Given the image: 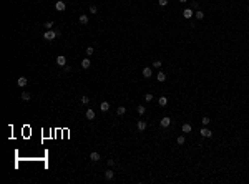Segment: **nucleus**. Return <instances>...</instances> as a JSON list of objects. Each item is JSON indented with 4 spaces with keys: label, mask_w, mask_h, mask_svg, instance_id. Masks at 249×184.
<instances>
[{
    "label": "nucleus",
    "mask_w": 249,
    "mask_h": 184,
    "mask_svg": "<svg viewBox=\"0 0 249 184\" xmlns=\"http://www.w3.org/2000/svg\"><path fill=\"white\" fill-rule=\"evenodd\" d=\"M198 7H199V4H198V2H191V10H198Z\"/></svg>",
    "instance_id": "obj_24"
},
{
    "label": "nucleus",
    "mask_w": 249,
    "mask_h": 184,
    "mask_svg": "<svg viewBox=\"0 0 249 184\" xmlns=\"http://www.w3.org/2000/svg\"><path fill=\"white\" fill-rule=\"evenodd\" d=\"M176 141H178V144H184L186 138H184V136H178V139H176Z\"/></svg>",
    "instance_id": "obj_26"
},
{
    "label": "nucleus",
    "mask_w": 249,
    "mask_h": 184,
    "mask_svg": "<svg viewBox=\"0 0 249 184\" xmlns=\"http://www.w3.org/2000/svg\"><path fill=\"white\" fill-rule=\"evenodd\" d=\"M27 83H28V80H27V78H25V76H20V78H18V80H17V85H18V86H20V88L27 86Z\"/></svg>",
    "instance_id": "obj_7"
},
{
    "label": "nucleus",
    "mask_w": 249,
    "mask_h": 184,
    "mask_svg": "<svg viewBox=\"0 0 249 184\" xmlns=\"http://www.w3.org/2000/svg\"><path fill=\"white\" fill-rule=\"evenodd\" d=\"M194 15V10H191V8H186L184 12H183V17L184 18H191Z\"/></svg>",
    "instance_id": "obj_8"
},
{
    "label": "nucleus",
    "mask_w": 249,
    "mask_h": 184,
    "mask_svg": "<svg viewBox=\"0 0 249 184\" xmlns=\"http://www.w3.org/2000/svg\"><path fill=\"white\" fill-rule=\"evenodd\" d=\"M90 58H85L83 60V62H81V68H85V70H88V68H90Z\"/></svg>",
    "instance_id": "obj_16"
},
{
    "label": "nucleus",
    "mask_w": 249,
    "mask_h": 184,
    "mask_svg": "<svg viewBox=\"0 0 249 184\" xmlns=\"http://www.w3.org/2000/svg\"><path fill=\"white\" fill-rule=\"evenodd\" d=\"M105 177H106L108 181H111L113 177H115V173H113L111 169H106V171H105Z\"/></svg>",
    "instance_id": "obj_11"
},
{
    "label": "nucleus",
    "mask_w": 249,
    "mask_h": 184,
    "mask_svg": "<svg viewBox=\"0 0 249 184\" xmlns=\"http://www.w3.org/2000/svg\"><path fill=\"white\" fill-rule=\"evenodd\" d=\"M56 65H58V66H65V65H67V58H65L63 55L56 56Z\"/></svg>",
    "instance_id": "obj_4"
},
{
    "label": "nucleus",
    "mask_w": 249,
    "mask_h": 184,
    "mask_svg": "<svg viewBox=\"0 0 249 184\" xmlns=\"http://www.w3.org/2000/svg\"><path fill=\"white\" fill-rule=\"evenodd\" d=\"M80 23H81V25H86V23H88V15H85V13L80 15Z\"/></svg>",
    "instance_id": "obj_18"
},
{
    "label": "nucleus",
    "mask_w": 249,
    "mask_h": 184,
    "mask_svg": "<svg viewBox=\"0 0 249 184\" xmlns=\"http://www.w3.org/2000/svg\"><path fill=\"white\" fill-rule=\"evenodd\" d=\"M199 133H201V136H203V138H211V136H213V133H211V131H209V129H208V128H206V126H204V128H203V129H201V131H199Z\"/></svg>",
    "instance_id": "obj_6"
},
{
    "label": "nucleus",
    "mask_w": 249,
    "mask_h": 184,
    "mask_svg": "<svg viewBox=\"0 0 249 184\" xmlns=\"http://www.w3.org/2000/svg\"><path fill=\"white\" fill-rule=\"evenodd\" d=\"M144 100H146L148 103H150V101H153V95H151V93H146V95H144Z\"/></svg>",
    "instance_id": "obj_27"
},
{
    "label": "nucleus",
    "mask_w": 249,
    "mask_h": 184,
    "mask_svg": "<svg viewBox=\"0 0 249 184\" xmlns=\"http://www.w3.org/2000/svg\"><path fill=\"white\" fill-rule=\"evenodd\" d=\"M151 75H153V70H151L150 66H144L143 68V76L144 78H151Z\"/></svg>",
    "instance_id": "obj_5"
},
{
    "label": "nucleus",
    "mask_w": 249,
    "mask_h": 184,
    "mask_svg": "<svg viewBox=\"0 0 249 184\" xmlns=\"http://www.w3.org/2000/svg\"><path fill=\"white\" fill-rule=\"evenodd\" d=\"M125 113H126V108H125V106H118V108H116V115H118V116H123Z\"/></svg>",
    "instance_id": "obj_14"
},
{
    "label": "nucleus",
    "mask_w": 249,
    "mask_h": 184,
    "mask_svg": "<svg viewBox=\"0 0 249 184\" xmlns=\"http://www.w3.org/2000/svg\"><path fill=\"white\" fill-rule=\"evenodd\" d=\"M100 110H101V111H108V110H110V103H108V101H101Z\"/></svg>",
    "instance_id": "obj_12"
},
{
    "label": "nucleus",
    "mask_w": 249,
    "mask_h": 184,
    "mask_svg": "<svg viewBox=\"0 0 249 184\" xmlns=\"http://www.w3.org/2000/svg\"><path fill=\"white\" fill-rule=\"evenodd\" d=\"M191 129L193 128H191L189 123H184V125H183V133H191Z\"/></svg>",
    "instance_id": "obj_17"
},
{
    "label": "nucleus",
    "mask_w": 249,
    "mask_h": 184,
    "mask_svg": "<svg viewBox=\"0 0 249 184\" xmlns=\"http://www.w3.org/2000/svg\"><path fill=\"white\" fill-rule=\"evenodd\" d=\"M90 159L93 161V163H96V161H100V153H96V151H93V153H90Z\"/></svg>",
    "instance_id": "obj_10"
},
{
    "label": "nucleus",
    "mask_w": 249,
    "mask_h": 184,
    "mask_svg": "<svg viewBox=\"0 0 249 184\" xmlns=\"http://www.w3.org/2000/svg\"><path fill=\"white\" fill-rule=\"evenodd\" d=\"M22 100L28 101V100H30V93H25V91H23V93H22Z\"/></svg>",
    "instance_id": "obj_22"
},
{
    "label": "nucleus",
    "mask_w": 249,
    "mask_h": 184,
    "mask_svg": "<svg viewBox=\"0 0 249 184\" xmlns=\"http://www.w3.org/2000/svg\"><path fill=\"white\" fill-rule=\"evenodd\" d=\"M161 65H163V63L159 62V60H156V62H153V66H154V68H161Z\"/></svg>",
    "instance_id": "obj_29"
},
{
    "label": "nucleus",
    "mask_w": 249,
    "mask_h": 184,
    "mask_svg": "<svg viewBox=\"0 0 249 184\" xmlns=\"http://www.w3.org/2000/svg\"><path fill=\"white\" fill-rule=\"evenodd\" d=\"M81 103H83V104H88V103H90V98H88V96H81Z\"/></svg>",
    "instance_id": "obj_30"
},
{
    "label": "nucleus",
    "mask_w": 249,
    "mask_h": 184,
    "mask_svg": "<svg viewBox=\"0 0 249 184\" xmlns=\"http://www.w3.org/2000/svg\"><path fill=\"white\" fill-rule=\"evenodd\" d=\"M159 125H161L163 128H168V126L171 125V119H169V116H163L161 121H159Z\"/></svg>",
    "instance_id": "obj_3"
},
{
    "label": "nucleus",
    "mask_w": 249,
    "mask_h": 184,
    "mask_svg": "<svg viewBox=\"0 0 249 184\" xmlns=\"http://www.w3.org/2000/svg\"><path fill=\"white\" fill-rule=\"evenodd\" d=\"M209 121H211L209 116H203V118H201V123H203V126H208V125H209Z\"/></svg>",
    "instance_id": "obj_20"
},
{
    "label": "nucleus",
    "mask_w": 249,
    "mask_h": 184,
    "mask_svg": "<svg viewBox=\"0 0 249 184\" xmlns=\"http://www.w3.org/2000/svg\"><path fill=\"white\" fill-rule=\"evenodd\" d=\"M178 2H181V4H186V2H188V0H178Z\"/></svg>",
    "instance_id": "obj_34"
},
{
    "label": "nucleus",
    "mask_w": 249,
    "mask_h": 184,
    "mask_svg": "<svg viewBox=\"0 0 249 184\" xmlns=\"http://www.w3.org/2000/svg\"><path fill=\"white\" fill-rule=\"evenodd\" d=\"M86 118L88 119H95V111H93L91 108H88V110H86Z\"/></svg>",
    "instance_id": "obj_15"
},
{
    "label": "nucleus",
    "mask_w": 249,
    "mask_h": 184,
    "mask_svg": "<svg viewBox=\"0 0 249 184\" xmlns=\"http://www.w3.org/2000/svg\"><path fill=\"white\" fill-rule=\"evenodd\" d=\"M136 111L140 113V115H144V111H146V108H144V106H138V108H136Z\"/></svg>",
    "instance_id": "obj_23"
},
{
    "label": "nucleus",
    "mask_w": 249,
    "mask_h": 184,
    "mask_svg": "<svg viewBox=\"0 0 249 184\" xmlns=\"http://www.w3.org/2000/svg\"><path fill=\"white\" fill-rule=\"evenodd\" d=\"M96 12H98V8H96L95 5H91V7H90V13H96Z\"/></svg>",
    "instance_id": "obj_32"
},
{
    "label": "nucleus",
    "mask_w": 249,
    "mask_h": 184,
    "mask_svg": "<svg viewBox=\"0 0 249 184\" xmlns=\"http://www.w3.org/2000/svg\"><path fill=\"white\" fill-rule=\"evenodd\" d=\"M158 4L161 5V7H166V5H168V0H158Z\"/></svg>",
    "instance_id": "obj_31"
},
{
    "label": "nucleus",
    "mask_w": 249,
    "mask_h": 184,
    "mask_svg": "<svg viewBox=\"0 0 249 184\" xmlns=\"http://www.w3.org/2000/svg\"><path fill=\"white\" fill-rule=\"evenodd\" d=\"M146 121H143V119H140V121H138V125H136V128L140 129V131H144V129H146Z\"/></svg>",
    "instance_id": "obj_9"
},
{
    "label": "nucleus",
    "mask_w": 249,
    "mask_h": 184,
    "mask_svg": "<svg viewBox=\"0 0 249 184\" xmlns=\"http://www.w3.org/2000/svg\"><path fill=\"white\" fill-rule=\"evenodd\" d=\"M93 52H95V50H93V47H88V48H86V52H85V53H86L88 56H91V55H93Z\"/></svg>",
    "instance_id": "obj_25"
},
{
    "label": "nucleus",
    "mask_w": 249,
    "mask_h": 184,
    "mask_svg": "<svg viewBox=\"0 0 249 184\" xmlns=\"http://www.w3.org/2000/svg\"><path fill=\"white\" fill-rule=\"evenodd\" d=\"M55 8H56L58 12H63L65 8H67V5H65V2H63V0H56V4H55Z\"/></svg>",
    "instance_id": "obj_2"
},
{
    "label": "nucleus",
    "mask_w": 249,
    "mask_h": 184,
    "mask_svg": "<svg viewBox=\"0 0 249 184\" xmlns=\"http://www.w3.org/2000/svg\"><path fill=\"white\" fill-rule=\"evenodd\" d=\"M58 32H53V30H47L45 33H43V38L45 40H50V42H52V40H55L56 37H58Z\"/></svg>",
    "instance_id": "obj_1"
},
{
    "label": "nucleus",
    "mask_w": 249,
    "mask_h": 184,
    "mask_svg": "<svg viewBox=\"0 0 249 184\" xmlns=\"http://www.w3.org/2000/svg\"><path fill=\"white\" fill-rule=\"evenodd\" d=\"M108 166H110V167L115 166V159H108Z\"/></svg>",
    "instance_id": "obj_33"
},
{
    "label": "nucleus",
    "mask_w": 249,
    "mask_h": 184,
    "mask_svg": "<svg viewBox=\"0 0 249 184\" xmlns=\"http://www.w3.org/2000/svg\"><path fill=\"white\" fill-rule=\"evenodd\" d=\"M194 15H196L198 20H203V18H204V13H203L201 10H196V12H194Z\"/></svg>",
    "instance_id": "obj_21"
},
{
    "label": "nucleus",
    "mask_w": 249,
    "mask_h": 184,
    "mask_svg": "<svg viewBox=\"0 0 249 184\" xmlns=\"http://www.w3.org/2000/svg\"><path fill=\"white\" fill-rule=\"evenodd\" d=\"M158 103H159V106H166V104H168V100H166V96H161L158 100Z\"/></svg>",
    "instance_id": "obj_19"
},
{
    "label": "nucleus",
    "mask_w": 249,
    "mask_h": 184,
    "mask_svg": "<svg viewBox=\"0 0 249 184\" xmlns=\"http://www.w3.org/2000/svg\"><path fill=\"white\" fill-rule=\"evenodd\" d=\"M156 80H158L159 83H163V81H166V75H165L163 71H159L158 75H156Z\"/></svg>",
    "instance_id": "obj_13"
},
{
    "label": "nucleus",
    "mask_w": 249,
    "mask_h": 184,
    "mask_svg": "<svg viewBox=\"0 0 249 184\" xmlns=\"http://www.w3.org/2000/svg\"><path fill=\"white\" fill-rule=\"evenodd\" d=\"M43 27H47V30H52V27H53V22H45V25Z\"/></svg>",
    "instance_id": "obj_28"
}]
</instances>
